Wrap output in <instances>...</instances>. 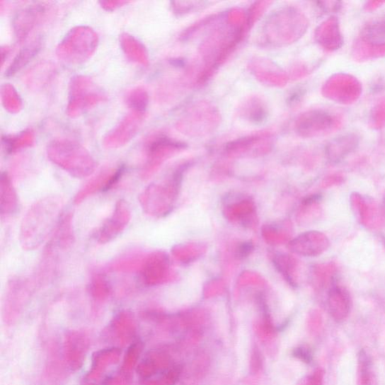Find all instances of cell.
<instances>
[{"label":"cell","instance_id":"obj_1","mask_svg":"<svg viewBox=\"0 0 385 385\" xmlns=\"http://www.w3.org/2000/svg\"><path fill=\"white\" fill-rule=\"evenodd\" d=\"M59 196H50L34 202L23 217L20 229V243L24 250L39 248L59 222L64 207Z\"/></svg>","mask_w":385,"mask_h":385},{"label":"cell","instance_id":"obj_2","mask_svg":"<svg viewBox=\"0 0 385 385\" xmlns=\"http://www.w3.org/2000/svg\"><path fill=\"white\" fill-rule=\"evenodd\" d=\"M48 159L70 176L84 178L92 175L96 162L82 144L69 139H55L47 148Z\"/></svg>","mask_w":385,"mask_h":385},{"label":"cell","instance_id":"obj_3","mask_svg":"<svg viewBox=\"0 0 385 385\" xmlns=\"http://www.w3.org/2000/svg\"><path fill=\"white\" fill-rule=\"evenodd\" d=\"M99 44L98 33L90 27L78 26L71 29L57 47V55L62 62L71 65L86 62L95 53Z\"/></svg>","mask_w":385,"mask_h":385},{"label":"cell","instance_id":"obj_4","mask_svg":"<svg viewBox=\"0 0 385 385\" xmlns=\"http://www.w3.org/2000/svg\"><path fill=\"white\" fill-rule=\"evenodd\" d=\"M105 98L104 92L91 78L83 76L72 78L69 86L67 114L71 117H79Z\"/></svg>","mask_w":385,"mask_h":385},{"label":"cell","instance_id":"obj_5","mask_svg":"<svg viewBox=\"0 0 385 385\" xmlns=\"http://www.w3.org/2000/svg\"><path fill=\"white\" fill-rule=\"evenodd\" d=\"M178 189L171 183L168 186L151 185L139 197L144 212L150 215H163L171 209V202L177 195Z\"/></svg>","mask_w":385,"mask_h":385},{"label":"cell","instance_id":"obj_6","mask_svg":"<svg viewBox=\"0 0 385 385\" xmlns=\"http://www.w3.org/2000/svg\"><path fill=\"white\" fill-rule=\"evenodd\" d=\"M144 120V113L131 111L110 132L103 140L108 149H118L126 146L137 135Z\"/></svg>","mask_w":385,"mask_h":385},{"label":"cell","instance_id":"obj_7","mask_svg":"<svg viewBox=\"0 0 385 385\" xmlns=\"http://www.w3.org/2000/svg\"><path fill=\"white\" fill-rule=\"evenodd\" d=\"M130 219L131 212L127 202L124 200H120L116 203L112 215L96 232V240L100 244L110 243L125 230Z\"/></svg>","mask_w":385,"mask_h":385},{"label":"cell","instance_id":"obj_8","mask_svg":"<svg viewBox=\"0 0 385 385\" xmlns=\"http://www.w3.org/2000/svg\"><path fill=\"white\" fill-rule=\"evenodd\" d=\"M50 8L48 3H35L17 12L12 21V27L19 42L28 38L31 31L42 21Z\"/></svg>","mask_w":385,"mask_h":385},{"label":"cell","instance_id":"obj_9","mask_svg":"<svg viewBox=\"0 0 385 385\" xmlns=\"http://www.w3.org/2000/svg\"><path fill=\"white\" fill-rule=\"evenodd\" d=\"M125 171V166L116 168H107L96 175L84 185L74 198V203L81 204L89 197L101 191H107L113 188L122 178Z\"/></svg>","mask_w":385,"mask_h":385},{"label":"cell","instance_id":"obj_10","mask_svg":"<svg viewBox=\"0 0 385 385\" xmlns=\"http://www.w3.org/2000/svg\"><path fill=\"white\" fill-rule=\"evenodd\" d=\"M178 146V144L165 136L149 139L146 144L147 161L141 173L142 178L147 179L151 176L168 154Z\"/></svg>","mask_w":385,"mask_h":385},{"label":"cell","instance_id":"obj_11","mask_svg":"<svg viewBox=\"0 0 385 385\" xmlns=\"http://www.w3.org/2000/svg\"><path fill=\"white\" fill-rule=\"evenodd\" d=\"M328 98L334 101L349 104L356 101L361 93L360 82L354 77L338 74L332 77L327 84Z\"/></svg>","mask_w":385,"mask_h":385},{"label":"cell","instance_id":"obj_12","mask_svg":"<svg viewBox=\"0 0 385 385\" xmlns=\"http://www.w3.org/2000/svg\"><path fill=\"white\" fill-rule=\"evenodd\" d=\"M340 125L341 120L336 115L326 111L316 110L306 114L302 129L306 135L321 136L331 134Z\"/></svg>","mask_w":385,"mask_h":385},{"label":"cell","instance_id":"obj_13","mask_svg":"<svg viewBox=\"0 0 385 385\" xmlns=\"http://www.w3.org/2000/svg\"><path fill=\"white\" fill-rule=\"evenodd\" d=\"M327 302L330 314L335 321L343 322L350 314L351 296L337 280L329 288Z\"/></svg>","mask_w":385,"mask_h":385},{"label":"cell","instance_id":"obj_14","mask_svg":"<svg viewBox=\"0 0 385 385\" xmlns=\"http://www.w3.org/2000/svg\"><path fill=\"white\" fill-rule=\"evenodd\" d=\"M350 200L352 209L361 224L372 229L381 224V214L374 201L355 192Z\"/></svg>","mask_w":385,"mask_h":385},{"label":"cell","instance_id":"obj_15","mask_svg":"<svg viewBox=\"0 0 385 385\" xmlns=\"http://www.w3.org/2000/svg\"><path fill=\"white\" fill-rule=\"evenodd\" d=\"M167 270L165 255L154 253L142 259L139 272L143 282L151 286L163 282L166 278Z\"/></svg>","mask_w":385,"mask_h":385},{"label":"cell","instance_id":"obj_16","mask_svg":"<svg viewBox=\"0 0 385 385\" xmlns=\"http://www.w3.org/2000/svg\"><path fill=\"white\" fill-rule=\"evenodd\" d=\"M361 41L377 54L385 53V16L369 21L360 33Z\"/></svg>","mask_w":385,"mask_h":385},{"label":"cell","instance_id":"obj_17","mask_svg":"<svg viewBox=\"0 0 385 385\" xmlns=\"http://www.w3.org/2000/svg\"><path fill=\"white\" fill-rule=\"evenodd\" d=\"M360 138L355 134L340 136L331 141L327 147L326 154L332 163H338L346 156L354 152L359 146Z\"/></svg>","mask_w":385,"mask_h":385},{"label":"cell","instance_id":"obj_18","mask_svg":"<svg viewBox=\"0 0 385 385\" xmlns=\"http://www.w3.org/2000/svg\"><path fill=\"white\" fill-rule=\"evenodd\" d=\"M318 42L328 51L339 50L344 43L340 23L335 17L325 21L318 30Z\"/></svg>","mask_w":385,"mask_h":385},{"label":"cell","instance_id":"obj_19","mask_svg":"<svg viewBox=\"0 0 385 385\" xmlns=\"http://www.w3.org/2000/svg\"><path fill=\"white\" fill-rule=\"evenodd\" d=\"M42 44V35H38L24 45L6 69V76H13L18 71L25 67L40 52Z\"/></svg>","mask_w":385,"mask_h":385},{"label":"cell","instance_id":"obj_20","mask_svg":"<svg viewBox=\"0 0 385 385\" xmlns=\"http://www.w3.org/2000/svg\"><path fill=\"white\" fill-rule=\"evenodd\" d=\"M329 247V239L321 232H309L298 239L297 248L306 256L320 255Z\"/></svg>","mask_w":385,"mask_h":385},{"label":"cell","instance_id":"obj_21","mask_svg":"<svg viewBox=\"0 0 385 385\" xmlns=\"http://www.w3.org/2000/svg\"><path fill=\"white\" fill-rule=\"evenodd\" d=\"M0 212L3 218L15 214L18 210V200L7 173H2L0 178Z\"/></svg>","mask_w":385,"mask_h":385},{"label":"cell","instance_id":"obj_22","mask_svg":"<svg viewBox=\"0 0 385 385\" xmlns=\"http://www.w3.org/2000/svg\"><path fill=\"white\" fill-rule=\"evenodd\" d=\"M120 43L131 62L144 66L148 64L149 58L146 47L134 36L125 33L120 35Z\"/></svg>","mask_w":385,"mask_h":385},{"label":"cell","instance_id":"obj_23","mask_svg":"<svg viewBox=\"0 0 385 385\" xmlns=\"http://www.w3.org/2000/svg\"><path fill=\"white\" fill-rule=\"evenodd\" d=\"M357 385H379L372 359L364 349L357 355Z\"/></svg>","mask_w":385,"mask_h":385},{"label":"cell","instance_id":"obj_24","mask_svg":"<svg viewBox=\"0 0 385 385\" xmlns=\"http://www.w3.org/2000/svg\"><path fill=\"white\" fill-rule=\"evenodd\" d=\"M35 140L33 131L24 130L20 134L16 136H4L2 138L3 147L8 154L18 151V150L30 147Z\"/></svg>","mask_w":385,"mask_h":385},{"label":"cell","instance_id":"obj_25","mask_svg":"<svg viewBox=\"0 0 385 385\" xmlns=\"http://www.w3.org/2000/svg\"><path fill=\"white\" fill-rule=\"evenodd\" d=\"M125 102L131 111L144 113L149 105V94L142 87H137L127 92Z\"/></svg>","mask_w":385,"mask_h":385},{"label":"cell","instance_id":"obj_26","mask_svg":"<svg viewBox=\"0 0 385 385\" xmlns=\"http://www.w3.org/2000/svg\"><path fill=\"white\" fill-rule=\"evenodd\" d=\"M2 101L6 110L11 113H18L22 108L20 96L13 86L6 84L1 88Z\"/></svg>","mask_w":385,"mask_h":385},{"label":"cell","instance_id":"obj_27","mask_svg":"<svg viewBox=\"0 0 385 385\" xmlns=\"http://www.w3.org/2000/svg\"><path fill=\"white\" fill-rule=\"evenodd\" d=\"M90 292L95 299H103L111 293V286L100 274L93 276L90 284Z\"/></svg>","mask_w":385,"mask_h":385},{"label":"cell","instance_id":"obj_28","mask_svg":"<svg viewBox=\"0 0 385 385\" xmlns=\"http://www.w3.org/2000/svg\"><path fill=\"white\" fill-rule=\"evenodd\" d=\"M371 123L373 127L380 128L385 124V100L379 103L373 108L371 115Z\"/></svg>","mask_w":385,"mask_h":385},{"label":"cell","instance_id":"obj_29","mask_svg":"<svg viewBox=\"0 0 385 385\" xmlns=\"http://www.w3.org/2000/svg\"><path fill=\"white\" fill-rule=\"evenodd\" d=\"M294 355L306 364L311 363L313 355L311 349L306 346H301L295 349Z\"/></svg>","mask_w":385,"mask_h":385},{"label":"cell","instance_id":"obj_30","mask_svg":"<svg viewBox=\"0 0 385 385\" xmlns=\"http://www.w3.org/2000/svg\"><path fill=\"white\" fill-rule=\"evenodd\" d=\"M253 249H254V246L251 242H246L241 244L236 251V256L239 259H243L247 258Z\"/></svg>","mask_w":385,"mask_h":385},{"label":"cell","instance_id":"obj_31","mask_svg":"<svg viewBox=\"0 0 385 385\" xmlns=\"http://www.w3.org/2000/svg\"><path fill=\"white\" fill-rule=\"evenodd\" d=\"M128 2L126 1H101L100 2V4L101 5L102 8L107 11H113L117 8L122 7V6L127 4Z\"/></svg>","mask_w":385,"mask_h":385},{"label":"cell","instance_id":"obj_32","mask_svg":"<svg viewBox=\"0 0 385 385\" xmlns=\"http://www.w3.org/2000/svg\"><path fill=\"white\" fill-rule=\"evenodd\" d=\"M344 182V178L343 176H338V175H334L330 178H328L326 180V183H325L324 186H331V185H340Z\"/></svg>","mask_w":385,"mask_h":385},{"label":"cell","instance_id":"obj_33","mask_svg":"<svg viewBox=\"0 0 385 385\" xmlns=\"http://www.w3.org/2000/svg\"><path fill=\"white\" fill-rule=\"evenodd\" d=\"M10 48L8 47H2L1 54H2V64H4L5 59L7 58L9 54Z\"/></svg>","mask_w":385,"mask_h":385},{"label":"cell","instance_id":"obj_34","mask_svg":"<svg viewBox=\"0 0 385 385\" xmlns=\"http://www.w3.org/2000/svg\"><path fill=\"white\" fill-rule=\"evenodd\" d=\"M383 205H384V212H385V192H384V198H383Z\"/></svg>","mask_w":385,"mask_h":385},{"label":"cell","instance_id":"obj_35","mask_svg":"<svg viewBox=\"0 0 385 385\" xmlns=\"http://www.w3.org/2000/svg\"><path fill=\"white\" fill-rule=\"evenodd\" d=\"M382 240H383V244H384V246H385V236H383V237H382Z\"/></svg>","mask_w":385,"mask_h":385}]
</instances>
